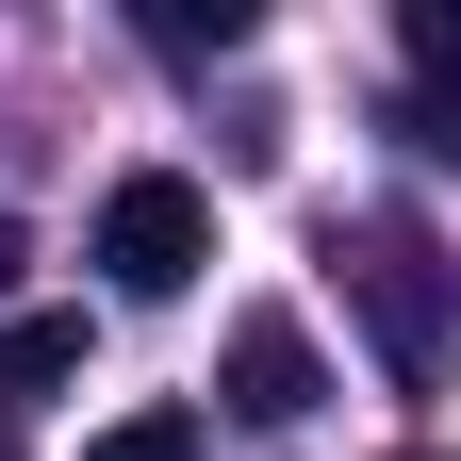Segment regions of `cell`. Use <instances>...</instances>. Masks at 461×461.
Returning <instances> with one entry per match:
<instances>
[{
  "mask_svg": "<svg viewBox=\"0 0 461 461\" xmlns=\"http://www.w3.org/2000/svg\"><path fill=\"white\" fill-rule=\"evenodd\" d=\"M214 395H230V429H297L313 395H330V363H313V330H297V313H230Z\"/></svg>",
  "mask_w": 461,
  "mask_h": 461,
  "instance_id": "obj_3",
  "label": "cell"
},
{
  "mask_svg": "<svg viewBox=\"0 0 461 461\" xmlns=\"http://www.w3.org/2000/svg\"><path fill=\"white\" fill-rule=\"evenodd\" d=\"M395 461H461V445H395Z\"/></svg>",
  "mask_w": 461,
  "mask_h": 461,
  "instance_id": "obj_9",
  "label": "cell"
},
{
  "mask_svg": "<svg viewBox=\"0 0 461 461\" xmlns=\"http://www.w3.org/2000/svg\"><path fill=\"white\" fill-rule=\"evenodd\" d=\"M83 379V313H17L0 330V395H67Z\"/></svg>",
  "mask_w": 461,
  "mask_h": 461,
  "instance_id": "obj_5",
  "label": "cell"
},
{
  "mask_svg": "<svg viewBox=\"0 0 461 461\" xmlns=\"http://www.w3.org/2000/svg\"><path fill=\"white\" fill-rule=\"evenodd\" d=\"M149 50H182V67L198 50H248V0H149Z\"/></svg>",
  "mask_w": 461,
  "mask_h": 461,
  "instance_id": "obj_6",
  "label": "cell"
},
{
  "mask_svg": "<svg viewBox=\"0 0 461 461\" xmlns=\"http://www.w3.org/2000/svg\"><path fill=\"white\" fill-rule=\"evenodd\" d=\"M395 50H412V83H429V149L461 132V0H412L395 17Z\"/></svg>",
  "mask_w": 461,
  "mask_h": 461,
  "instance_id": "obj_4",
  "label": "cell"
},
{
  "mask_svg": "<svg viewBox=\"0 0 461 461\" xmlns=\"http://www.w3.org/2000/svg\"><path fill=\"white\" fill-rule=\"evenodd\" d=\"M445 149H461V132H445Z\"/></svg>",
  "mask_w": 461,
  "mask_h": 461,
  "instance_id": "obj_11",
  "label": "cell"
},
{
  "mask_svg": "<svg viewBox=\"0 0 461 461\" xmlns=\"http://www.w3.org/2000/svg\"><path fill=\"white\" fill-rule=\"evenodd\" d=\"M17 264H33V230H17V214H0V280H17Z\"/></svg>",
  "mask_w": 461,
  "mask_h": 461,
  "instance_id": "obj_8",
  "label": "cell"
},
{
  "mask_svg": "<svg viewBox=\"0 0 461 461\" xmlns=\"http://www.w3.org/2000/svg\"><path fill=\"white\" fill-rule=\"evenodd\" d=\"M0 461H33V445H17V429H0Z\"/></svg>",
  "mask_w": 461,
  "mask_h": 461,
  "instance_id": "obj_10",
  "label": "cell"
},
{
  "mask_svg": "<svg viewBox=\"0 0 461 461\" xmlns=\"http://www.w3.org/2000/svg\"><path fill=\"white\" fill-rule=\"evenodd\" d=\"M83 461H198V412H115Z\"/></svg>",
  "mask_w": 461,
  "mask_h": 461,
  "instance_id": "obj_7",
  "label": "cell"
},
{
  "mask_svg": "<svg viewBox=\"0 0 461 461\" xmlns=\"http://www.w3.org/2000/svg\"><path fill=\"white\" fill-rule=\"evenodd\" d=\"M198 264H214V198L182 182V165H132V182L99 198V280L115 297H182Z\"/></svg>",
  "mask_w": 461,
  "mask_h": 461,
  "instance_id": "obj_2",
  "label": "cell"
},
{
  "mask_svg": "<svg viewBox=\"0 0 461 461\" xmlns=\"http://www.w3.org/2000/svg\"><path fill=\"white\" fill-rule=\"evenodd\" d=\"M346 297L379 313V363L395 379H445V313H461V280H445V248L412 214H363L346 230Z\"/></svg>",
  "mask_w": 461,
  "mask_h": 461,
  "instance_id": "obj_1",
  "label": "cell"
}]
</instances>
